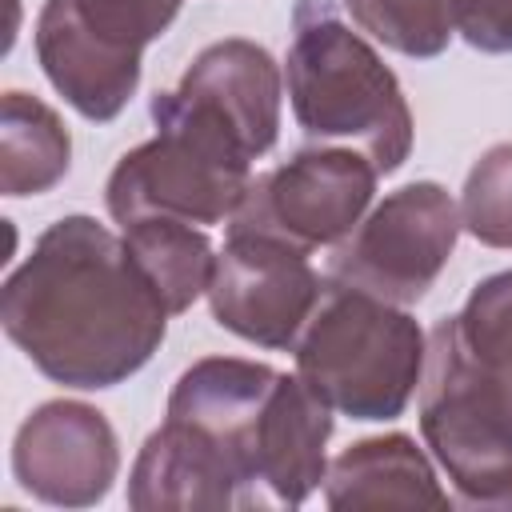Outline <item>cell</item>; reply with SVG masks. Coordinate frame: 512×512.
<instances>
[{
  "mask_svg": "<svg viewBox=\"0 0 512 512\" xmlns=\"http://www.w3.org/2000/svg\"><path fill=\"white\" fill-rule=\"evenodd\" d=\"M168 308L124 236L76 212L48 224L0 292L8 340L64 388H116L168 332Z\"/></svg>",
  "mask_w": 512,
  "mask_h": 512,
  "instance_id": "cell-1",
  "label": "cell"
},
{
  "mask_svg": "<svg viewBox=\"0 0 512 512\" xmlns=\"http://www.w3.org/2000/svg\"><path fill=\"white\" fill-rule=\"evenodd\" d=\"M164 416L196 428L228 460L240 508H296L324 484L332 408L300 372L204 356L180 372Z\"/></svg>",
  "mask_w": 512,
  "mask_h": 512,
  "instance_id": "cell-2",
  "label": "cell"
},
{
  "mask_svg": "<svg viewBox=\"0 0 512 512\" xmlns=\"http://www.w3.org/2000/svg\"><path fill=\"white\" fill-rule=\"evenodd\" d=\"M284 84L296 124L320 144L364 152L380 176L412 152V108L396 72L332 0H296Z\"/></svg>",
  "mask_w": 512,
  "mask_h": 512,
  "instance_id": "cell-3",
  "label": "cell"
},
{
  "mask_svg": "<svg viewBox=\"0 0 512 512\" xmlns=\"http://www.w3.org/2000/svg\"><path fill=\"white\" fill-rule=\"evenodd\" d=\"M156 136L124 152L104 184L108 216L128 228L148 216L228 224L252 184L240 136L180 88L152 96Z\"/></svg>",
  "mask_w": 512,
  "mask_h": 512,
  "instance_id": "cell-4",
  "label": "cell"
},
{
  "mask_svg": "<svg viewBox=\"0 0 512 512\" xmlns=\"http://www.w3.org/2000/svg\"><path fill=\"white\" fill-rule=\"evenodd\" d=\"M424 356L428 336L408 308L332 280L296 340L300 380L352 420H396L420 388Z\"/></svg>",
  "mask_w": 512,
  "mask_h": 512,
  "instance_id": "cell-5",
  "label": "cell"
},
{
  "mask_svg": "<svg viewBox=\"0 0 512 512\" xmlns=\"http://www.w3.org/2000/svg\"><path fill=\"white\" fill-rule=\"evenodd\" d=\"M420 432L468 508H512V424L480 388L452 316L428 332Z\"/></svg>",
  "mask_w": 512,
  "mask_h": 512,
  "instance_id": "cell-6",
  "label": "cell"
},
{
  "mask_svg": "<svg viewBox=\"0 0 512 512\" xmlns=\"http://www.w3.org/2000/svg\"><path fill=\"white\" fill-rule=\"evenodd\" d=\"M460 232V204L444 184H404L372 204L364 220L332 248L328 280L408 308L428 296L456 252Z\"/></svg>",
  "mask_w": 512,
  "mask_h": 512,
  "instance_id": "cell-7",
  "label": "cell"
},
{
  "mask_svg": "<svg viewBox=\"0 0 512 512\" xmlns=\"http://www.w3.org/2000/svg\"><path fill=\"white\" fill-rule=\"evenodd\" d=\"M376 164L344 144L300 148L292 160L252 176L228 232H256L300 252L336 248L372 208Z\"/></svg>",
  "mask_w": 512,
  "mask_h": 512,
  "instance_id": "cell-8",
  "label": "cell"
},
{
  "mask_svg": "<svg viewBox=\"0 0 512 512\" xmlns=\"http://www.w3.org/2000/svg\"><path fill=\"white\" fill-rule=\"evenodd\" d=\"M324 292L308 252L256 236L228 232L208 280V308L220 328L260 348H296Z\"/></svg>",
  "mask_w": 512,
  "mask_h": 512,
  "instance_id": "cell-9",
  "label": "cell"
},
{
  "mask_svg": "<svg viewBox=\"0 0 512 512\" xmlns=\"http://www.w3.org/2000/svg\"><path fill=\"white\" fill-rule=\"evenodd\" d=\"M120 444L108 416L84 400H44L12 440V476L52 508H92L112 492Z\"/></svg>",
  "mask_w": 512,
  "mask_h": 512,
  "instance_id": "cell-10",
  "label": "cell"
},
{
  "mask_svg": "<svg viewBox=\"0 0 512 512\" xmlns=\"http://www.w3.org/2000/svg\"><path fill=\"white\" fill-rule=\"evenodd\" d=\"M144 48L100 36L72 0H44L36 16V60L48 84L96 124L116 120L140 88Z\"/></svg>",
  "mask_w": 512,
  "mask_h": 512,
  "instance_id": "cell-11",
  "label": "cell"
},
{
  "mask_svg": "<svg viewBox=\"0 0 512 512\" xmlns=\"http://www.w3.org/2000/svg\"><path fill=\"white\" fill-rule=\"evenodd\" d=\"M176 88L192 96L196 104H204L208 112H216L240 136L252 160H260L276 144L284 72L264 44L244 40V36L208 44L184 68Z\"/></svg>",
  "mask_w": 512,
  "mask_h": 512,
  "instance_id": "cell-12",
  "label": "cell"
},
{
  "mask_svg": "<svg viewBox=\"0 0 512 512\" xmlns=\"http://www.w3.org/2000/svg\"><path fill=\"white\" fill-rule=\"evenodd\" d=\"M128 508L136 512L240 508V484L228 460L196 428L164 416V424L144 440L128 472Z\"/></svg>",
  "mask_w": 512,
  "mask_h": 512,
  "instance_id": "cell-13",
  "label": "cell"
},
{
  "mask_svg": "<svg viewBox=\"0 0 512 512\" xmlns=\"http://www.w3.org/2000/svg\"><path fill=\"white\" fill-rule=\"evenodd\" d=\"M324 500L336 512L352 508H448V492L436 480L432 460L412 436L388 432L348 444L328 460Z\"/></svg>",
  "mask_w": 512,
  "mask_h": 512,
  "instance_id": "cell-14",
  "label": "cell"
},
{
  "mask_svg": "<svg viewBox=\"0 0 512 512\" xmlns=\"http://www.w3.org/2000/svg\"><path fill=\"white\" fill-rule=\"evenodd\" d=\"M72 136L56 108L20 88L0 100V192L40 196L68 176Z\"/></svg>",
  "mask_w": 512,
  "mask_h": 512,
  "instance_id": "cell-15",
  "label": "cell"
},
{
  "mask_svg": "<svg viewBox=\"0 0 512 512\" xmlns=\"http://www.w3.org/2000/svg\"><path fill=\"white\" fill-rule=\"evenodd\" d=\"M124 244L172 316L188 312L200 296H208L216 248L200 232V224L172 220V216H148L124 228Z\"/></svg>",
  "mask_w": 512,
  "mask_h": 512,
  "instance_id": "cell-16",
  "label": "cell"
},
{
  "mask_svg": "<svg viewBox=\"0 0 512 512\" xmlns=\"http://www.w3.org/2000/svg\"><path fill=\"white\" fill-rule=\"evenodd\" d=\"M452 324L480 388L512 424V268L484 276Z\"/></svg>",
  "mask_w": 512,
  "mask_h": 512,
  "instance_id": "cell-17",
  "label": "cell"
},
{
  "mask_svg": "<svg viewBox=\"0 0 512 512\" xmlns=\"http://www.w3.org/2000/svg\"><path fill=\"white\" fill-rule=\"evenodd\" d=\"M360 32L400 56H440L456 36V0H340Z\"/></svg>",
  "mask_w": 512,
  "mask_h": 512,
  "instance_id": "cell-18",
  "label": "cell"
},
{
  "mask_svg": "<svg viewBox=\"0 0 512 512\" xmlns=\"http://www.w3.org/2000/svg\"><path fill=\"white\" fill-rule=\"evenodd\" d=\"M460 224L488 248H512V140L492 144L464 176Z\"/></svg>",
  "mask_w": 512,
  "mask_h": 512,
  "instance_id": "cell-19",
  "label": "cell"
},
{
  "mask_svg": "<svg viewBox=\"0 0 512 512\" xmlns=\"http://www.w3.org/2000/svg\"><path fill=\"white\" fill-rule=\"evenodd\" d=\"M184 0H72V8L108 40L148 48L168 32Z\"/></svg>",
  "mask_w": 512,
  "mask_h": 512,
  "instance_id": "cell-20",
  "label": "cell"
},
{
  "mask_svg": "<svg viewBox=\"0 0 512 512\" xmlns=\"http://www.w3.org/2000/svg\"><path fill=\"white\" fill-rule=\"evenodd\" d=\"M456 36L480 52H512V0H456Z\"/></svg>",
  "mask_w": 512,
  "mask_h": 512,
  "instance_id": "cell-21",
  "label": "cell"
}]
</instances>
